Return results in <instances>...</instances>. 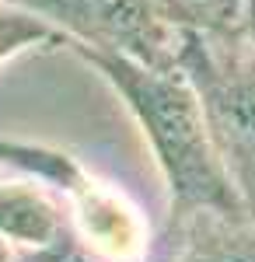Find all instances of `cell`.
<instances>
[{"instance_id": "1", "label": "cell", "mask_w": 255, "mask_h": 262, "mask_svg": "<svg viewBox=\"0 0 255 262\" xmlns=\"http://www.w3.org/2000/svg\"><path fill=\"white\" fill-rule=\"evenodd\" d=\"M70 53L80 56L116 91L126 112L137 119L140 133L147 137L164 189H168L164 224L193 217L199 210L245 213L224 175L214 140L206 133V119H203L196 91L178 67L154 70V67L91 53V49H70Z\"/></svg>"}, {"instance_id": "2", "label": "cell", "mask_w": 255, "mask_h": 262, "mask_svg": "<svg viewBox=\"0 0 255 262\" xmlns=\"http://www.w3.org/2000/svg\"><path fill=\"white\" fill-rule=\"evenodd\" d=\"M175 67L196 91L241 210L255 217V46L238 32L182 28Z\"/></svg>"}, {"instance_id": "3", "label": "cell", "mask_w": 255, "mask_h": 262, "mask_svg": "<svg viewBox=\"0 0 255 262\" xmlns=\"http://www.w3.org/2000/svg\"><path fill=\"white\" fill-rule=\"evenodd\" d=\"M46 21L67 49L172 70L178 63L182 28L164 18L154 0H7Z\"/></svg>"}, {"instance_id": "4", "label": "cell", "mask_w": 255, "mask_h": 262, "mask_svg": "<svg viewBox=\"0 0 255 262\" xmlns=\"http://www.w3.org/2000/svg\"><path fill=\"white\" fill-rule=\"evenodd\" d=\"M0 164L18 168L28 179H39L53 185L56 192L70 196V206L84 227V238L98 252L126 259L130 252L140 248V231L133 213L112 192H105V185L91 179L74 154H67L59 147H46V143L0 137Z\"/></svg>"}, {"instance_id": "5", "label": "cell", "mask_w": 255, "mask_h": 262, "mask_svg": "<svg viewBox=\"0 0 255 262\" xmlns=\"http://www.w3.org/2000/svg\"><path fill=\"white\" fill-rule=\"evenodd\" d=\"M147 262H255V217L199 210L164 224Z\"/></svg>"}, {"instance_id": "6", "label": "cell", "mask_w": 255, "mask_h": 262, "mask_svg": "<svg viewBox=\"0 0 255 262\" xmlns=\"http://www.w3.org/2000/svg\"><path fill=\"white\" fill-rule=\"evenodd\" d=\"M67 224V210L32 182H0V238L11 245H42Z\"/></svg>"}, {"instance_id": "7", "label": "cell", "mask_w": 255, "mask_h": 262, "mask_svg": "<svg viewBox=\"0 0 255 262\" xmlns=\"http://www.w3.org/2000/svg\"><path fill=\"white\" fill-rule=\"evenodd\" d=\"M164 18L196 32H238L241 0H154Z\"/></svg>"}, {"instance_id": "8", "label": "cell", "mask_w": 255, "mask_h": 262, "mask_svg": "<svg viewBox=\"0 0 255 262\" xmlns=\"http://www.w3.org/2000/svg\"><path fill=\"white\" fill-rule=\"evenodd\" d=\"M39 46H59V35L35 14L0 0V67Z\"/></svg>"}, {"instance_id": "9", "label": "cell", "mask_w": 255, "mask_h": 262, "mask_svg": "<svg viewBox=\"0 0 255 262\" xmlns=\"http://www.w3.org/2000/svg\"><path fill=\"white\" fill-rule=\"evenodd\" d=\"M14 262H116L112 255L98 252L84 234L67 224L59 234H53L42 245H14Z\"/></svg>"}, {"instance_id": "10", "label": "cell", "mask_w": 255, "mask_h": 262, "mask_svg": "<svg viewBox=\"0 0 255 262\" xmlns=\"http://www.w3.org/2000/svg\"><path fill=\"white\" fill-rule=\"evenodd\" d=\"M238 35L255 46V0H241V18H238Z\"/></svg>"}, {"instance_id": "11", "label": "cell", "mask_w": 255, "mask_h": 262, "mask_svg": "<svg viewBox=\"0 0 255 262\" xmlns=\"http://www.w3.org/2000/svg\"><path fill=\"white\" fill-rule=\"evenodd\" d=\"M0 262H14V245L7 238H0Z\"/></svg>"}]
</instances>
